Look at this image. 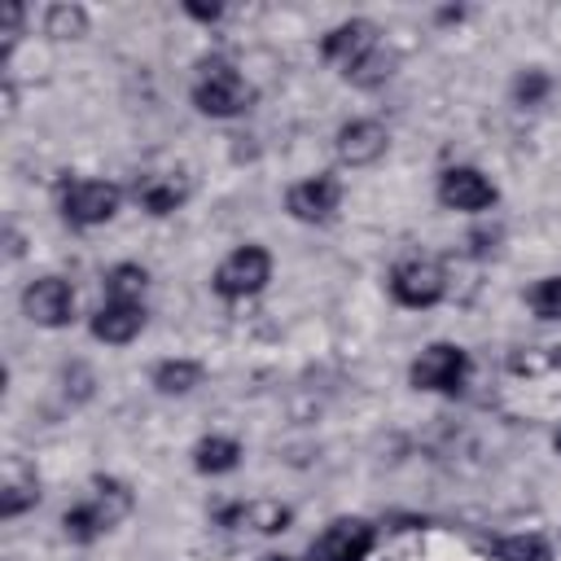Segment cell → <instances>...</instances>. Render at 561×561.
Listing matches in <instances>:
<instances>
[{
	"label": "cell",
	"mask_w": 561,
	"mask_h": 561,
	"mask_svg": "<svg viewBox=\"0 0 561 561\" xmlns=\"http://www.w3.org/2000/svg\"><path fill=\"white\" fill-rule=\"evenodd\" d=\"M184 197H188V184L175 180V175H145V180L136 184V202H140L149 215H171Z\"/></svg>",
	"instance_id": "9a60e30c"
},
{
	"label": "cell",
	"mask_w": 561,
	"mask_h": 561,
	"mask_svg": "<svg viewBox=\"0 0 561 561\" xmlns=\"http://www.w3.org/2000/svg\"><path fill=\"white\" fill-rule=\"evenodd\" d=\"M412 386L416 390H434V394H460L465 390V377H469V355L465 346L456 342H434L416 355L412 364Z\"/></svg>",
	"instance_id": "277c9868"
},
{
	"label": "cell",
	"mask_w": 561,
	"mask_h": 561,
	"mask_svg": "<svg viewBox=\"0 0 561 561\" xmlns=\"http://www.w3.org/2000/svg\"><path fill=\"white\" fill-rule=\"evenodd\" d=\"M526 302H530V311H535L539 320H561V276H543V280L526 294Z\"/></svg>",
	"instance_id": "7402d4cb"
},
{
	"label": "cell",
	"mask_w": 561,
	"mask_h": 561,
	"mask_svg": "<svg viewBox=\"0 0 561 561\" xmlns=\"http://www.w3.org/2000/svg\"><path fill=\"white\" fill-rule=\"evenodd\" d=\"M39 500V486L35 478H9L4 491H0V517H18L22 508H31Z\"/></svg>",
	"instance_id": "44dd1931"
},
{
	"label": "cell",
	"mask_w": 561,
	"mask_h": 561,
	"mask_svg": "<svg viewBox=\"0 0 561 561\" xmlns=\"http://www.w3.org/2000/svg\"><path fill=\"white\" fill-rule=\"evenodd\" d=\"M289 508L285 504H276V500H254V504H232V508H224L219 513V522L224 526H250V530H259V535H276V530H285L289 526Z\"/></svg>",
	"instance_id": "5bb4252c"
},
{
	"label": "cell",
	"mask_w": 561,
	"mask_h": 561,
	"mask_svg": "<svg viewBox=\"0 0 561 561\" xmlns=\"http://www.w3.org/2000/svg\"><path fill=\"white\" fill-rule=\"evenodd\" d=\"M22 311H26V320L39 324V329H61V324L70 320V311H75V289H70V280H61V276H39V280H31V285L22 289Z\"/></svg>",
	"instance_id": "ba28073f"
},
{
	"label": "cell",
	"mask_w": 561,
	"mask_h": 561,
	"mask_svg": "<svg viewBox=\"0 0 561 561\" xmlns=\"http://www.w3.org/2000/svg\"><path fill=\"white\" fill-rule=\"evenodd\" d=\"M184 13H188V18H197V22H215L224 9H219V4H197V0H188V4H184Z\"/></svg>",
	"instance_id": "484cf974"
},
{
	"label": "cell",
	"mask_w": 561,
	"mask_h": 561,
	"mask_svg": "<svg viewBox=\"0 0 561 561\" xmlns=\"http://www.w3.org/2000/svg\"><path fill=\"white\" fill-rule=\"evenodd\" d=\"M118 202H123V193L110 180H66L61 184V215L75 228L110 224L118 215Z\"/></svg>",
	"instance_id": "3957f363"
},
{
	"label": "cell",
	"mask_w": 561,
	"mask_h": 561,
	"mask_svg": "<svg viewBox=\"0 0 561 561\" xmlns=\"http://www.w3.org/2000/svg\"><path fill=\"white\" fill-rule=\"evenodd\" d=\"M145 285H149V276L140 263H118L105 272V298H114V302H140Z\"/></svg>",
	"instance_id": "ac0fdd59"
},
{
	"label": "cell",
	"mask_w": 561,
	"mask_h": 561,
	"mask_svg": "<svg viewBox=\"0 0 561 561\" xmlns=\"http://www.w3.org/2000/svg\"><path fill=\"white\" fill-rule=\"evenodd\" d=\"M197 381H202V364L197 359H162L153 368V386L162 394H188Z\"/></svg>",
	"instance_id": "e0dca14e"
},
{
	"label": "cell",
	"mask_w": 561,
	"mask_h": 561,
	"mask_svg": "<svg viewBox=\"0 0 561 561\" xmlns=\"http://www.w3.org/2000/svg\"><path fill=\"white\" fill-rule=\"evenodd\" d=\"M61 530H66V539H75V543H92V539L101 535V526L92 522V513H88L83 504H75V508L61 513Z\"/></svg>",
	"instance_id": "cb8c5ba5"
},
{
	"label": "cell",
	"mask_w": 561,
	"mask_h": 561,
	"mask_svg": "<svg viewBox=\"0 0 561 561\" xmlns=\"http://www.w3.org/2000/svg\"><path fill=\"white\" fill-rule=\"evenodd\" d=\"M438 202L447 210H465V215H478L486 206H495V184L478 171V167H447L438 175Z\"/></svg>",
	"instance_id": "9c48e42d"
},
{
	"label": "cell",
	"mask_w": 561,
	"mask_h": 561,
	"mask_svg": "<svg viewBox=\"0 0 561 561\" xmlns=\"http://www.w3.org/2000/svg\"><path fill=\"white\" fill-rule=\"evenodd\" d=\"M390 294L403 307H434L447 294V276L434 259H403L390 267Z\"/></svg>",
	"instance_id": "52a82bcc"
},
{
	"label": "cell",
	"mask_w": 561,
	"mask_h": 561,
	"mask_svg": "<svg viewBox=\"0 0 561 561\" xmlns=\"http://www.w3.org/2000/svg\"><path fill=\"white\" fill-rule=\"evenodd\" d=\"M552 92V79L543 75V70H526V75H517V83H513V96H517V105H539L543 96Z\"/></svg>",
	"instance_id": "603a6c76"
},
{
	"label": "cell",
	"mask_w": 561,
	"mask_h": 561,
	"mask_svg": "<svg viewBox=\"0 0 561 561\" xmlns=\"http://www.w3.org/2000/svg\"><path fill=\"white\" fill-rule=\"evenodd\" d=\"M83 508L92 513V522H96L101 535H105V530H114V526L131 513V491H127L118 478H96L92 491H88V500H83Z\"/></svg>",
	"instance_id": "4fadbf2b"
},
{
	"label": "cell",
	"mask_w": 561,
	"mask_h": 561,
	"mask_svg": "<svg viewBox=\"0 0 561 561\" xmlns=\"http://www.w3.org/2000/svg\"><path fill=\"white\" fill-rule=\"evenodd\" d=\"M259 561H294V557H285V552H267V557H259Z\"/></svg>",
	"instance_id": "4316f807"
},
{
	"label": "cell",
	"mask_w": 561,
	"mask_h": 561,
	"mask_svg": "<svg viewBox=\"0 0 561 561\" xmlns=\"http://www.w3.org/2000/svg\"><path fill=\"white\" fill-rule=\"evenodd\" d=\"M18 26H22V4H4V53L18 39Z\"/></svg>",
	"instance_id": "d4e9b609"
},
{
	"label": "cell",
	"mask_w": 561,
	"mask_h": 561,
	"mask_svg": "<svg viewBox=\"0 0 561 561\" xmlns=\"http://www.w3.org/2000/svg\"><path fill=\"white\" fill-rule=\"evenodd\" d=\"M337 202H342V180L337 175H311V180H298L285 193L289 215L302 219V224H329L337 215Z\"/></svg>",
	"instance_id": "30bf717a"
},
{
	"label": "cell",
	"mask_w": 561,
	"mask_h": 561,
	"mask_svg": "<svg viewBox=\"0 0 561 561\" xmlns=\"http://www.w3.org/2000/svg\"><path fill=\"white\" fill-rule=\"evenodd\" d=\"M237 460H241V443L224 438V434H210L193 447V469L197 473H228V469H237Z\"/></svg>",
	"instance_id": "2e32d148"
},
{
	"label": "cell",
	"mask_w": 561,
	"mask_h": 561,
	"mask_svg": "<svg viewBox=\"0 0 561 561\" xmlns=\"http://www.w3.org/2000/svg\"><path fill=\"white\" fill-rule=\"evenodd\" d=\"M552 447H557V451H561V430H557V438H552Z\"/></svg>",
	"instance_id": "83f0119b"
},
{
	"label": "cell",
	"mask_w": 561,
	"mask_h": 561,
	"mask_svg": "<svg viewBox=\"0 0 561 561\" xmlns=\"http://www.w3.org/2000/svg\"><path fill=\"white\" fill-rule=\"evenodd\" d=\"M390 145V131L377 118H351L337 127V158L346 167H373Z\"/></svg>",
	"instance_id": "8fae6325"
},
{
	"label": "cell",
	"mask_w": 561,
	"mask_h": 561,
	"mask_svg": "<svg viewBox=\"0 0 561 561\" xmlns=\"http://www.w3.org/2000/svg\"><path fill=\"white\" fill-rule=\"evenodd\" d=\"M140 329H145V302H114V298H105V307H96V316H92V337H101L110 346L131 342Z\"/></svg>",
	"instance_id": "7c38bea8"
},
{
	"label": "cell",
	"mask_w": 561,
	"mask_h": 561,
	"mask_svg": "<svg viewBox=\"0 0 561 561\" xmlns=\"http://www.w3.org/2000/svg\"><path fill=\"white\" fill-rule=\"evenodd\" d=\"M373 539L377 530L364 517H337L307 543V561H364Z\"/></svg>",
	"instance_id": "8992f818"
},
{
	"label": "cell",
	"mask_w": 561,
	"mask_h": 561,
	"mask_svg": "<svg viewBox=\"0 0 561 561\" xmlns=\"http://www.w3.org/2000/svg\"><path fill=\"white\" fill-rule=\"evenodd\" d=\"M44 35H53V39H79V35H88V13L79 4H48Z\"/></svg>",
	"instance_id": "d6986e66"
},
{
	"label": "cell",
	"mask_w": 561,
	"mask_h": 561,
	"mask_svg": "<svg viewBox=\"0 0 561 561\" xmlns=\"http://www.w3.org/2000/svg\"><path fill=\"white\" fill-rule=\"evenodd\" d=\"M495 561H552V548L543 535H508L495 539Z\"/></svg>",
	"instance_id": "ffe728a7"
},
{
	"label": "cell",
	"mask_w": 561,
	"mask_h": 561,
	"mask_svg": "<svg viewBox=\"0 0 561 561\" xmlns=\"http://www.w3.org/2000/svg\"><path fill=\"white\" fill-rule=\"evenodd\" d=\"M250 101H254V88L224 61L206 66V75L193 83V105L206 118H237V114L250 110Z\"/></svg>",
	"instance_id": "6da1fadb"
},
{
	"label": "cell",
	"mask_w": 561,
	"mask_h": 561,
	"mask_svg": "<svg viewBox=\"0 0 561 561\" xmlns=\"http://www.w3.org/2000/svg\"><path fill=\"white\" fill-rule=\"evenodd\" d=\"M272 280V254L263 245H237L219 267H215V294L219 298H250Z\"/></svg>",
	"instance_id": "5b68a950"
},
{
	"label": "cell",
	"mask_w": 561,
	"mask_h": 561,
	"mask_svg": "<svg viewBox=\"0 0 561 561\" xmlns=\"http://www.w3.org/2000/svg\"><path fill=\"white\" fill-rule=\"evenodd\" d=\"M320 53H324V61H329V66H337L346 79H355V75H359V70L381 53V35H377V26H373V22L351 18V22L333 26V31L320 39Z\"/></svg>",
	"instance_id": "7a4b0ae2"
}]
</instances>
